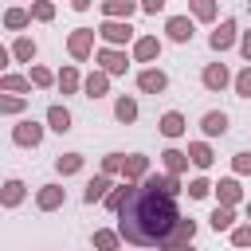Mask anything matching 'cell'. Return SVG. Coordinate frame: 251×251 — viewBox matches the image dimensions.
Listing matches in <instances>:
<instances>
[{
  "mask_svg": "<svg viewBox=\"0 0 251 251\" xmlns=\"http://www.w3.org/2000/svg\"><path fill=\"white\" fill-rule=\"evenodd\" d=\"M176 220H180L176 200L157 196V192L133 184L129 200H126L122 212H118V235H122V243H129V247H137V251L161 247V243L169 239V231H173Z\"/></svg>",
  "mask_w": 251,
  "mask_h": 251,
  "instance_id": "obj_1",
  "label": "cell"
},
{
  "mask_svg": "<svg viewBox=\"0 0 251 251\" xmlns=\"http://www.w3.org/2000/svg\"><path fill=\"white\" fill-rule=\"evenodd\" d=\"M43 133H47L43 122H35V118H20V122L12 126V145H20V149H39V145H43Z\"/></svg>",
  "mask_w": 251,
  "mask_h": 251,
  "instance_id": "obj_2",
  "label": "cell"
},
{
  "mask_svg": "<svg viewBox=\"0 0 251 251\" xmlns=\"http://www.w3.org/2000/svg\"><path fill=\"white\" fill-rule=\"evenodd\" d=\"M98 39L106 43V47H126V43H133L137 35H133V24H122V20H102L98 24Z\"/></svg>",
  "mask_w": 251,
  "mask_h": 251,
  "instance_id": "obj_3",
  "label": "cell"
},
{
  "mask_svg": "<svg viewBox=\"0 0 251 251\" xmlns=\"http://www.w3.org/2000/svg\"><path fill=\"white\" fill-rule=\"evenodd\" d=\"M235 43H239V24H235L231 16H224V20L216 24V31L208 35V47H212L216 55H224V51H231Z\"/></svg>",
  "mask_w": 251,
  "mask_h": 251,
  "instance_id": "obj_4",
  "label": "cell"
},
{
  "mask_svg": "<svg viewBox=\"0 0 251 251\" xmlns=\"http://www.w3.org/2000/svg\"><path fill=\"white\" fill-rule=\"evenodd\" d=\"M94 27H75L71 35H67V55L75 59V63H86L90 55H94Z\"/></svg>",
  "mask_w": 251,
  "mask_h": 251,
  "instance_id": "obj_5",
  "label": "cell"
},
{
  "mask_svg": "<svg viewBox=\"0 0 251 251\" xmlns=\"http://www.w3.org/2000/svg\"><path fill=\"white\" fill-rule=\"evenodd\" d=\"M129 63H133V59H129L126 51H118V47H98V51H94V67L106 71L110 78H114V75H126Z\"/></svg>",
  "mask_w": 251,
  "mask_h": 251,
  "instance_id": "obj_6",
  "label": "cell"
},
{
  "mask_svg": "<svg viewBox=\"0 0 251 251\" xmlns=\"http://www.w3.org/2000/svg\"><path fill=\"white\" fill-rule=\"evenodd\" d=\"M141 188H149V192H157V196H169V200H176V196L184 192L180 176H169V173H149V176L141 180Z\"/></svg>",
  "mask_w": 251,
  "mask_h": 251,
  "instance_id": "obj_7",
  "label": "cell"
},
{
  "mask_svg": "<svg viewBox=\"0 0 251 251\" xmlns=\"http://www.w3.org/2000/svg\"><path fill=\"white\" fill-rule=\"evenodd\" d=\"M212 192H216V204H220V208L243 204V184H239V176H220V180L212 184Z\"/></svg>",
  "mask_w": 251,
  "mask_h": 251,
  "instance_id": "obj_8",
  "label": "cell"
},
{
  "mask_svg": "<svg viewBox=\"0 0 251 251\" xmlns=\"http://www.w3.org/2000/svg\"><path fill=\"white\" fill-rule=\"evenodd\" d=\"M63 204H67V188H63L59 180L35 188V208H39V212H59Z\"/></svg>",
  "mask_w": 251,
  "mask_h": 251,
  "instance_id": "obj_9",
  "label": "cell"
},
{
  "mask_svg": "<svg viewBox=\"0 0 251 251\" xmlns=\"http://www.w3.org/2000/svg\"><path fill=\"white\" fill-rule=\"evenodd\" d=\"M192 239H196V220H192V216H180V220L173 224L169 239H165L157 251H173V247H184V243H192Z\"/></svg>",
  "mask_w": 251,
  "mask_h": 251,
  "instance_id": "obj_10",
  "label": "cell"
},
{
  "mask_svg": "<svg viewBox=\"0 0 251 251\" xmlns=\"http://www.w3.org/2000/svg\"><path fill=\"white\" fill-rule=\"evenodd\" d=\"M161 51H165V43H161L157 35H137V39H133L129 59H133V63H157V59H161Z\"/></svg>",
  "mask_w": 251,
  "mask_h": 251,
  "instance_id": "obj_11",
  "label": "cell"
},
{
  "mask_svg": "<svg viewBox=\"0 0 251 251\" xmlns=\"http://www.w3.org/2000/svg\"><path fill=\"white\" fill-rule=\"evenodd\" d=\"M231 78H235V75L227 71V63H208V67L200 71L204 90H216V94H220V90H227V86H231Z\"/></svg>",
  "mask_w": 251,
  "mask_h": 251,
  "instance_id": "obj_12",
  "label": "cell"
},
{
  "mask_svg": "<svg viewBox=\"0 0 251 251\" xmlns=\"http://www.w3.org/2000/svg\"><path fill=\"white\" fill-rule=\"evenodd\" d=\"M137 90L141 94H165L169 90V75L161 67H145V71H137Z\"/></svg>",
  "mask_w": 251,
  "mask_h": 251,
  "instance_id": "obj_13",
  "label": "cell"
},
{
  "mask_svg": "<svg viewBox=\"0 0 251 251\" xmlns=\"http://www.w3.org/2000/svg\"><path fill=\"white\" fill-rule=\"evenodd\" d=\"M149 173L153 169H149V157L145 153H126V165H122V180L126 184H141Z\"/></svg>",
  "mask_w": 251,
  "mask_h": 251,
  "instance_id": "obj_14",
  "label": "cell"
},
{
  "mask_svg": "<svg viewBox=\"0 0 251 251\" xmlns=\"http://www.w3.org/2000/svg\"><path fill=\"white\" fill-rule=\"evenodd\" d=\"M98 12H102V20H122V24H129V16L141 12V4H137V0H102Z\"/></svg>",
  "mask_w": 251,
  "mask_h": 251,
  "instance_id": "obj_15",
  "label": "cell"
},
{
  "mask_svg": "<svg viewBox=\"0 0 251 251\" xmlns=\"http://www.w3.org/2000/svg\"><path fill=\"white\" fill-rule=\"evenodd\" d=\"M43 126L55 129V133H71V129H75V118H71V110H67L63 102H51L47 114H43Z\"/></svg>",
  "mask_w": 251,
  "mask_h": 251,
  "instance_id": "obj_16",
  "label": "cell"
},
{
  "mask_svg": "<svg viewBox=\"0 0 251 251\" xmlns=\"http://www.w3.org/2000/svg\"><path fill=\"white\" fill-rule=\"evenodd\" d=\"M192 31H196L192 16H169V20H165V35H169L173 43H192Z\"/></svg>",
  "mask_w": 251,
  "mask_h": 251,
  "instance_id": "obj_17",
  "label": "cell"
},
{
  "mask_svg": "<svg viewBox=\"0 0 251 251\" xmlns=\"http://www.w3.org/2000/svg\"><path fill=\"white\" fill-rule=\"evenodd\" d=\"M24 200H27V184H24L20 176H12V180H4V184H0V208H8V212H12V208H20Z\"/></svg>",
  "mask_w": 251,
  "mask_h": 251,
  "instance_id": "obj_18",
  "label": "cell"
},
{
  "mask_svg": "<svg viewBox=\"0 0 251 251\" xmlns=\"http://www.w3.org/2000/svg\"><path fill=\"white\" fill-rule=\"evenodd\" d=\"M157 129H161V137L176 141V137H184L188 122H184V114H180V110H165V114H161V122H157Z\"/></svg>",
  "mask_w": 251,
  "mask_h": 251,
  "instance_id": "obj_19",
  "label": "cell"
},
{
  "mask_svg": "<svg viewBox=\"0 0 251 251\" xmlns=\"http://www.w3.org/2000/svg\"><path fill=\"white\" fill-rule=\"evenodd\" d=\"M82 94H86V98H106V94H110V75L98 71V67H94L90 75H82Z\"/></svg>",
  "mask_w": 251,
  "mask_h": 251,
  "instance_id": "obj_20",
  "label": "cell"
},
{
  "mask_svg": "<svg viewBox=\"0 0 251 251\" xmlns=\"http://www.w3.org/2000/svg\"><path fill=\"white\" fill-rule=\"evenodd\" d=\"M110 192H114V180L98 173V176H90V180H86V188H82V200H86V204H98V200H106Z\"/></svg>",
  "mask_w": 251,
  "mask_h": 251,
  "instance_id": "obj_21",
  "label": "cell"
},
{
  "mask_svg": "<svg viewBox=\"0 0 251 251\" xmlns=\"http://www.w3.org/2000/svg\"><path fill=\"white\" fill-rule=\"evenodd\" d=\"M0 94L27 98V94H31V78H27V75H16V71H8V75H0Z\"/></svg>",
  "mask_w": 251,
  "mask_h": 251,
  "instance_id": "obj_22",
  "label": "cell"
},
{
  "mask_svg": "<svg viewBox=\"0 0 251 251\" xmlns=\"http://www.w3.org/2000/svg\"><path fill=\"white\" fill-rule=\"evenodd\" d=\"M8 51H12V63H27V67H31V63H35V55H39V47H35V39H31V35H16V43H12Z\"/></svg>",
  "mask_w": 251,
  "mask_h": 251,
  "instance_id": "obj_23",
  "label": "cell"
},
{
  "mask_svg": "<svg viewBox=\"0 0 251 251\" xmlns=\"http://www.w3.org/2000/svg\"><path fill=\"white\" fill-rule=\"evenodd\" d=\"M200 133H204V137H224V133H227V114H224V110H208V114L200 118Z\"/></svg>",
  "mask_w": 251,
  "mask_h": 251,
  "instance_id": "obj_24",
  "label": "cell"
},
{
  "mask_svg": "<svg viewBox=\"0 0 251 251\" xmlns=\"http://www.w3.org/2000/svg\"><path fill=\"white\" fill-rule=\"evenodd\" d=\"M184 153H188V165H196L200 173H204V169H212V161H216V153H212V145H208V141H188V149H184Z\"/></svg>",
  "mask_w": 251,
  "mask_h": 251,
  "instance_id": "obj_25",
  "label": "cell"
},
{
  "mask_svg": "<svg viewBox=\"0 0 251 251\" xmlns=\"http://www.w3.org/2000/svg\"><path fill=\"white\" fill-rule=\"evenodd\" d=\"M90 247H94V251H122V235H118V227H94Z\"/></svg>",
  "mask_w": 251,
  "mask_h": 251,
  "instance_id": "obj_26",
  "label": "cell"
},
{
  "mask_svg": "<svg viewBox=\"0 0 251 251\" xmlns=\"http://www.w3.org/2000/svg\"><path fill=\"white\" fill-rule=\"evenodd\" d=\"M55 86H59L63 94H78V90H82V75H78V67H75V63H67V67L55 75Z\"/></svg>",
  "mask_w": 251,
  "mask_h": 251,
  "instance_id": "obj_27",
  "label": "cell"
},
{
  "mask_svg": "<svg viewBox=\"0 0 251 251\" xmlns=\"http://www.w3.org/2000/svg\"><path fill=\"white\" fill-rule=\"evenodd\" d=\"M114 118H118L122 126H133V122H137V98H133V94H118V98H114Z\"/></svg>",
  "mask_w": 251,
  "mask_h": 251,
  "instance_id": "obj_28",
  "label": "cell"
},
{
  "mask_svg": "<svg viewBox=\"0 0 251 251\" xmlns=\"http://www.w3.org/2000/svg\"><path fill=\"white\" fill-rule=\"evenodd\" d=\"M188 16H192V24H212L220 16V4H212V0H188Z\"/></svg>",
  "mask_w": 251,
  "mask_h": 251,
  "instance_id": "obj_29",
  "label": "cell"
},
{
  "mask_svg": "<svg viewBox=\"0 0 251 251\" xmlns=\"http://www.w3.org/2000/svg\"><path fill=\"white\" fill-rule=\"evenodd\" d=\"M161 165H165L169 176H180V173L188 169V153H184V149H165V153H161Z\"/></svg>",
  "mask_w": 251,
  "mask_h": 251,
  "instance_id": "obj_30",
  "label": "cell"
},
{
  "mask_svg": "<svg viewBox=\"0 0 251 251\" xmlns=\"http://www.w3.org/2000/svg\"><path fill=\"white\" fill-rule=\"evenodd\" d=\"M82 165H86L82 153H59L55 157V173L59 176H75V173H82Z\"/></svg>",
  "mask_w": 251,
  "mask_h": 251,
  "instance_id": "obj_31",
  "label": "cell"
},
{
  "mask_svg": "<svg viewBox=\"0 0 251 251\" xmlns=\"http://www.w3.org/2000/svg\"><path fill=\"white\" fill-rule=\"evenodd\" d=\"M208 224H212V231H227V235H231V227H235L239 220H235V208H220V204H216L212 216H208Z\"/></svg>",
  "mask_w": 251,
  "mask_h": 251,
  "instance_id": "obj_32",
  "label": "cell"
},
{
  "mask_svg": "<svg viewBox=\"0 0 251 251\" xmlns=\"http://www.w3.org/2000/svg\"><path fill=\"white\" fill-rule=\"evenodd\" d=\"M27 78H31V86H35V90L55 86V71H51V67H43V63H31V67H27Z\"/></svg>",
  "mask_w": 251,
  "mask_h": 251,
  "instance_id": "obj_33",
  "label": "cell"
},
{
  "mask_svg": "<svg viewBox=\"0 0 251 251\" xmlns=\"http://www.w3.org/2000/svg\"><path fill=\"white\" fill-rule=\"evenodd\" d=\"M31 24V12L27 8H4V27L8 31H24Z\"/></svg>",
  "mask_w": 251,
  "mask_h": 251,
  "instance_id": "obj_34",
  "label": "cell"
},
{
  "mask_svg": "<svg viewBox=\"0 0 251 251\" xmlns=\"http://www.w3.org/2000/svg\"><path fill=\"white\" fill-rule=\"evenodd\" d=\"M129 192H133V184H126V180H122V184H114V192L102 200V204H106V212H114V216H118V212H122V204L129 200Z\"/></svg>",
  "mask_w": 251,
  "mask_h": 251,
  "instance_id": "obj_35",
  "label": "cell"
},
{
  "mask_svg": "<svg viewBox=\"0 0 251 251\" xmlns=\"http://www.w3.org/2000/svg\"><path fill=\"white\" fill-rule=\"evenodd\" d=\"M122 165H126V153H106V157L98 161V173L114 180V176H122Z\"/></svg>",
  "mask_w": 251,
  "mask_h": 251,
  "instance_id": "obj_36",
  "label": "cell"
},
{
  "mask_svg": "<svg viewBox=\"0 0 251 251\" xmlns=\"http://www.w3.org/2000/svg\"><path fill=\"white\" fill-rule=\"evenodd\" d=\"M0 114H8V118H24V114H27V98L0 94Z\"/></svg>",
  "mask_w": 251,
  "mask_h": 251,
  "instance_id": "obj_37",
  "label": "cell"
},
{
  "mask_svg": "<svg viewBox=\"0 0 251 251\" xmlns=\"http://www.w3.org/2000/svg\"><path fill=\"white\" fill-rule=\"evenodd\" d=\"M227 239H231V247H239V251H247V247H251V224H247V220H243V224H235Z\"/></svg>",
  "mask_w": 251,
  "mask_h": 251,
  "instance_id": "obj_38",
  "label": "cell"
},
{
  "mask_svg": "<svg viewBox=\"0 0 251 251\" xmlns=\"http://www.w3.org/2000/svg\"><path fill=\"white\" fill-rule=\"evenodd\" d=\"M27 12H31V20H39V24H51V20H55V4H51V0H35Z\"/></svg>",
  "mask_w": 251,
  "mask_h": 251,
  "instance_id": "obj_39",
  "label": "cell"
},
{
  "mask_svg": "<svg viewBox=\"0 0 251 251\" xmlns=\"http://www.w3.org/2000/svg\"><path fill=\"white\" fill-rule=\"evenodd\" d=\"M188 196H192V200H208V196H212V180H208V176H192V180H188Z\"/></svg>",
  "mask_w": 251,
  "mask_h": 251,
  "instance_id": "obj_40",
  "label": "cell"
},
{
  "mask_svg": "<svg viewBox=\"0 0 251 251\" xmlns=\"http://www.w3.org/2000/svg\"><path fill=\"white\" fill-rule=\"evenodd\" d=\"M231 90H235L239 98H251V67H243V71L231 78Z\"/></svg>",
  "mask_w": 251,
  "mask_h": 251,
  "instance_id": "obj_41",
  "label": "cell"
},
{
  "mask_svg": "<svg viewBox=\"0 0 251 251\" xmlns=\"http://www.w3.org/2000/svg\"><path fill=\"white\" fill-rule=\"evenodd\" d=\"M231 173H235V176H251V153H247V149L231 157Z\"/></svg>",
  "mask_w": 251,
  "mask_h": 251,
  "instance_id": "obj_42",
  "label": "cell"
},
{
  "mask_svg": "<svg viewBox=\"0 0 251 251\" xmlns=\"http://www.w3.org/2000/svg\"><path fill=\"white\" fill-rule=\"evenodd\" d=\"M239 55H243V63L251 67V31H239Z\"/></svg>",
  "mask_w": 251,
  "mask_h": 251,
  "instance_id": "obj_43",
  "label": "cell"
},
{
  "mask_svg": "<svg viewBox=\"0 0 251 251\" xmlns=\"http://www.w3.org/2000/svg\"><path fill=\"white\" fill-rule=\"evenodd\" d=\"M141 12L145 16H161L165 12V0H141Z\"/></svg>",
  "mask_w": 251,
  "mask_h": 251,
  "instance_id": "obj_44",
  "label": "cell"
},
{
  "mask_svg": "<svg viewBox=\"0 0 251 251\" xmlns=\"http://www.w3.org/2000/svg\"><path fill=\"white\" fill-rule=\"evenodd\" d=\"M8 63H12V51L0 43V75H8Z\"/></svg>",
  "mask_w": 251,
  "mask_h": 251,
  "instance_id": "obj_45",
  "label": "cell"
},
{
  "mask_svg": "<svg viewBox=\"0 0 251 251\" xmlns=\"http://www.w3.org/2000/svg\"><path fill=\"white\" fill-rule=\"evenodd\" d=\"M243 216H247V224H251V200H247V204H243Z\"/></svg>",
  "mask_w": 251,
  "mask_h": 251,
  "instance_id": "obj_46",
  "label": "cell"
},
{
  "mask_svg": "<svg viewBox=\"0 0 251 251\" xmlns=\"http://www.w3.org/2000/svg\"><path fill=\"white\" fill-rule=\"evenodd\" d=\"M173 251H196V247H192V243H184V247H173Z\"/></svg>",
  "mask_w": 251,
  "mask_h": 251,
  "instance_id": "obj_47",
  "label": "cell"
}]
</instances>
